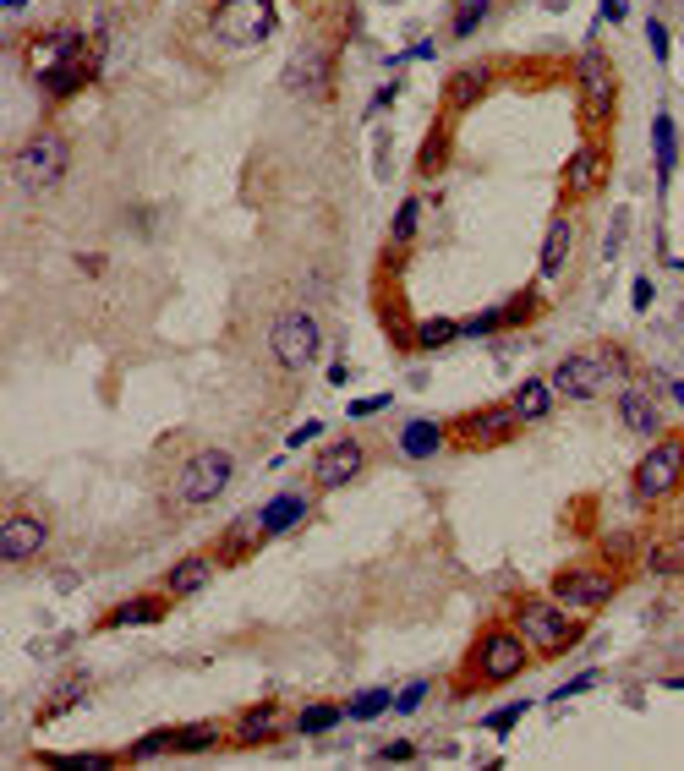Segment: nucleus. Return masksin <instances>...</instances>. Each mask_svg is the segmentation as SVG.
I'll list each match as a JSON object with an SVG mask.
<instances>
[{
  "label": "nucleus",
  "mask_w": 684,
  "mask_h": 771,
  "mask_svg": "<svg viewBox=\"0 0 684 771\" xmlns=\"http://www.w3.org/2000/svg\"><path fill=\"white\" fill-rule=\"evenodd\" d=\"M531 662H537V651L526 646V635H520L515 624H504V618H493V624H482L477 640H471L466 679H455V695H466V689H504V684H515Z\"/></svg>",
  "instance_id": "nucleus-1"
},
{
  "label": "nucleus",
  "mask_w": 684,
  "mask_h": 771,
  "mask_svg": "<svg viewBox=\"0 0 684 771\" xmlns=\"http://www.w3.org/2000/svg\"><path fill=\"white\" fill-rule=\"evenodd\" d=\"M509 624L526 635V646L537 651V662H553L564 657V651H575L586 640V613H575V607H564L559 597H520L515 613H509Z\"/></svg>",
  "instance_id": "nucleus-2"
},
{
  "label": "nucleus",
  "mask_w": 684,
  "mask_h": 771,
  "mask_svg": "<svg viewBox=\"0 0 684 771\" xmlns=\"http://www.w3.org/2000/svg\"><path fill=\"white\" fill-rule=\"evenodd\" d=\"M66 175H72V137L55 132V126H39V132L11 154V181H17L22 192H50Z\"/></svg>",
  "instance_id": "nucleus-3"
},
{
  "label": "nucleus",
  "mask_w": 684,
  "mask_h": 771,
  "mask_svg": "<svg viewBox=\"0 0 684 771\" xmlns=\"http://www.w3.org/2000/svg\"><path fill=\"white\" fill-rule=\"evenodd\" d=\"M630 372V356L619 345H597V350H570V356L553 367V389L559 400H597L613 378Z\"/></svg>",
  "instance_id": "nucleus-4"
},
{
  "label": "nucleus",
  "mask_w": 684,
  "mask_h": 771,
  "mask_svg": "<svg viewBox=\"0 0 684 771\" xmlns=\"http://www.w3.org/2000/svg\"><path fill=\"white\" fill-rule=\"evenodd\" d=\"M679 487H684V438H652V449L635 460V476H630L635 509L668 504Z\"/></svg>",
  "instance_id": "nucleus-5"
},
{
  "label": "nucleus",
  "mask_w": 684,
  "mask_h": 771,
  "mask_svg": "<svg viewBox=\"0 0 684 771\" xmlns=\"http://www.w3.org/2000/svg\"><path fill=\"white\" fill-rule=\"evenodd\" d=\"M208 28H214V39L230 44V50H258V44H269L274 28H280V6H274V0H219Z\"/></svg>",
  "instance_id": "nucleus-6"
},
{
  "label": "nucleus",
  "mask_w": 684,
  "mask_h": 771,
  "mask_svg": "<svg viewBox=\"0 0 684 771\" xmlns=\"http://www.w3.org/2000/svg\"><path fill=\"white\" fill-rule=\"evenodd\" d=\"M575 88H581L586 121L602 132V126L613 121V104H619V72H613L608 50L597 44V33H586V50L575 55Z\"/></svg>",
  "instance_id": "nucleus-7"
},
{
  "label": "nucleus",
  "mask_w": 684,
  "mask_h": 771,
  "mask_svg": "<svg viewBox=\"0 0 684 771\" xmlns=\"http://www.w3.org/2000/svg\"><path fill=\"white\" fill-rule=\"evenodd\" d=\"M318 350H323V334H318V323H312V312H301V307L274 312V323H269V361L274 367L307 372L312 361H318Z\"/></svg>",
  "instance_id": "nucleus-8"
},
{
  "label": "nucleus",
  "mask_w": 684,
  "mask_h": 771,
  "mask_svg": "<svg viewBox=\"0 0 684 771\" xmlns=\"http://www.w3.org/2000/svg\"><path fill=\"white\" fill-rule=\"evenodd\" d=\"M619 586H624V575L613 564H570V569H559L553 575V597H559L564 607H575V613H602L613 597H619Z\"/></svg>",
  "instance_id": "nucleus-9"
},
{
  "label": "nucleus",
  "mask_w": 684,
  "mask_h": 771,
  "mask_svg": "<svg viewBox=\"0 0 684 771\" xmlns=\"http://www.w3.org/2000/svg\"><path fill=\"white\" fill-rule=\"evenodd\" d=\"M230 482H236V460H230V449H197L192 460L176 471V498L187 509H208L214 498H225Z\"/></svg>",
  "instance_id": "nucleus-10"
},
{
  "label": "nucleus",
  "mask_w": 684,
  "mask_h": 771,
  "mask_svg": "<svg viewBox=\"0 0 684 771\" xmlns=\"http://www.w3.org/2000/svg\"><path fill=\"white\" fill-rule=\"evenodd\" d=\"M515 432H520V416L509 411V400L504 405H477V411H466V416H455V422H449V438H455L460 449H471V454L504 449Z\"/></svg>",
  "instance_id": "nucleus-11"
},
{
  "label": "nucleus",
  "mask_w": 684,
  "mask_h": 771,
  "mask_svg": "<svg viewBox=\"0 0 684 771\" xmlns=\"http://www.w3.org/2000/svg\"><path fill=\"white\" fill-rule=\"evenodd\" d=\"M280 83H285V93H296V99H307V104L334 99V61H329V50H323V44H301L291 61H285Z\"/></svg>",
  "instance_id": "nucleus-12"
},
{
  "label": "nucleus",
  "mask_w": 684,
  "mask_h": 771,
  "mask_svg": "<svg viewBox=\"0 0 684 771\" xmlns=\"http://www.w3.org/2000/svg\"><path fill=\"white\" fill-rule=\"evenodd\" d=\"M285 733H296V717H285L280 700H252V706L236 711V722H230V744H236V750H263V744H280Z\"/></svg>",
  "instance_id": "nucleus-13"
},
{
  "label": "nucleus",
  "mask_w": 684,
  "mask_h": 771,
  "mask_svg": "<svg viewBox=\"0 0 684 771\" xmlns=\"http://www.w3.org/2000/svg\"><path fill=\"white\" fill-rule=\"evenodd\" d=\"M44 542H50V525H44V514L11 509L6 520H0V558H6V569L33 564V558L44 553Z\"/></svg>",
  "instance_id": "nucleus-14"
},
{
  "label": "nucleus",
  "mask_w": 684,
  "mask_h": 771,
  "mask_svg": "<svg viewBox=\"0 0 684 771\" xmlns=\"http://www.w3.org/2000/svg\"><path fill=\"white\" fill-rule=\"evenodd\" d=\"M602 186H608V143H602V137H586L570 154V165H564V197H570V203H586Z\"/></svg>",
  "instance_id": "nucleus-15"
},
{
  "label": "nucleus",
  "mask_w": 684,
  "mask_h": 771,
  "mask_svg": "<svg viewBox=\"0 0 684 771\" xmlns=\"http://www.w3.org/2000/svg\"><path fill=\"white\" fill-rule=\"evenodd\" d=\"M362 471H367V443L362 438H329V449L312 465V482H318L323 493H334V487H351Z\"/></svg>",
  "instance_id": "nucleus-16"
},
{
  "label": "nucleus",
  "mask_w": 684,
  "mask_h": 771,
  "mask_svg": "<svg viewBox=\"0 0 684 771\" xmlns=\"http://www.w3.org/2000/svg\"><path fill=\"white\" fill-rule=\"evenodd\" d=\"M170 602H176L170 591H159V597H154V591H137V597L115 602L94 629H99V635H115V629H148V624H165Z\"/></svg>",
  "instance_id": "nucleus-17"
},
{
  "label": "nucleus",
  "mask_w": 684,
  "mask_h": 771,
  "mask_svg": "<svg viewBox=\"0 0 684 771\" xmlns=\"http://www.w3.org/2000/svg\"><path fill=\"white\" fill-rule=\"evenodd\" d=\"M66 61H94L88 55V39H83V28H50V33H39L33 39V50H28V66L33 72H50V66H66Z\"/></svg>",
  "instance_id": "nucleus-18"
},
{
  "label": "nucleus",
  "mask_w": 684,
  "mask_h": 771,
  "mask_svg": "<svg viewBox=\"0 0 684 771\" xmlns=\"http://www.w3.org/2000/svg\"><path fill=\"white\" fill-rule=\"evenodd\" d=\"M613 405H619L624 432H635V438H663V405H657V394H646L641 383H624V389L613 394Z\"/></svg>",
  "instance_id": "nucleus-19"
},
{
  "label": "nucleus",
  "mask_w": 684,
  "mask_h": 771,
  "mask_svg": "<svg viewBox=\"0 0 684 771\" xmlns=\"http://www.w3.org/2000/svg\"><path fill=\"white\" fill-rule=\"evenodd\" d=\"M449 422H438V416H411V422H400V432H394V449L405 454V460H433V454L449 449Z\"/></svg>",
  "instance_id": "nucleus-20"
},
{
  "label": "nucleus",
  "mask_w": 684,
  "mask_h": 771,
  "mask_svg": "<svg viewBox=\"0 0 684 771\" xmlns=\"http://www.w3.org/2000/svg\"><path fill=\"white\" fill-rule=\"evenodd\" d=\"M570 247H575V219H570V208H553L548 230H542V247H537V274L559 279L564 263H570Z\"/></svg>",
  "instance_id": "nucleus-21"
},
{
  "label": "nucleus",
  "mask_w": 684,
  "mask_h": 771,
  "mask_svg": "<svg viewBox=\"0 0 684 771\" xmlns=\"http://www.w3.org/2000/svg\"><path fill=\"white\" fill-rule=\"evenodd\" d=\"M263 542H269V536H263V520H258V514H247V520H230L225 531H219L214 558H219L225 569H236V564H247V558L258 553Z\"/></svg>",
  "instance_id": "nucleus-22"
},
{
  "label": "nucleus",
  "mask_w": 684,
  "mask_h": 771,
  "mask_svg": "<svg viewBox=\"0 0 684 771\" xmlns=\"http://www.w3.org/2000/svg\"><path fill=\"white\" fill-rule=\"evenodd\" d=\"M493 83H498V66L493 61H471V66H460V72H449L444 110H471V104H477Z\"/></svg>",
  "instance_id": "nucleus-23"
},
{
  "label": "nucleus",
  "mask_w": 684,
  "mask_h": 771,
  "mask_svg": "<svg viewBox=\"0 0 684 771\" xmlns=\"http://www.w3.org/2000/svg\"><path fill=\"white\" fill-rule=\"evenodd\" d=\"M652 159H657V197H668V186L679 175V126L668 110L652 115Z\"/></svg>",
  "instance_id": "nucleus-24"
},
{
  "label": "nucleus",
  "mask_w": 684,
  "mask_h": 771,
  "mask_svg": "<svg viewBox=\"0 0 684 771\" xmlns=\"http://www.w3.org/2000/svg\"><path fill=\"white\" fill-rule=\"evenodd\" d=\"M94 77H99V55L94 61H66V66H50V72H33V83H39L44 99H72V93H83Z\"/></svg>",
  "instance_id": "nucleus-25"
},
{
  "label": "nucleus",
  "mask_w": 684,
  "mask_h": 771,
  "mask_svg": "<svg viewBox=\"0 0 684 771\" xmlns=\"http://www.w3.org/2000/svg\"><path fill=\"white\" fill-rule=\"evenodd\" d=\"M214 569H219V558L214 553H187V558H176L170 564V575H165V591L176 602H187V597H197V591L214 580Z\"/></svg>",
  "instance_id": "nucleus-26"
},
{
  "label": "nucleus",
  "mask_w": 684,
  "mask_h": 771,
  "mask_svg": "<svg viewBox=\"0 0 684 771\" xmlns=\"http://www.w3.org/2000/svg\"><path fill=\"white\" fill-rule=\"evenodd\" d=\"M553 405H559V389H553V378H526V383H515V394H509V411L520 416V427L548 422Z\"/></svg>",
  "instance_id": "nucleus-27"
},
{
  "label": "nucleus",
  "mask_w": 684,
  "mask_h": 771,
  "mask_svg": "<svg viewBox=\"0 0 684 771\" xmlns=\"http://www.w3.org/2000/svg\"><path fill=\"white\" fill-rule=\"evenodd\" d=\"M307 514H312V498L307 493H274L269 504L258 509V520H263V536H285V531H296Z\"/></svg>",
  "instance_id": "nucleus-28"
},
{
  "label": "nucleus",
  "mask_w": 684,
  "mask_h": 771,
  "mask_svg": "<svg viewBox=\"0 0 684 771\" xmlns=\"http://www.w3.org/2000/svg\"><path fill=\"white\" fill-rule=\"evenodd\" d=\"M340 722H351V717H345V700H307V706L296 711V733H301V739H329Z\"/></svg>",
  "instance_id": "nucleus-29"
},
{
  "label": "nucleus",
  "mask_w": 684,
  "mask_h": 771,
  "mask_svg": "<svg viewBox=\"0 0 684 771\" xmlns=\"http://www.w3.org/2000/svg\"><path fill=\"white\" fill-rule=\"evenodd\" d=\"M230 739V728L219 722H187V728H170V755H208Z\"/></svg>",
  "instance_id": "nucleus-30"
},
{
  "label": "nucleus",
  "mask_w": 684,
  "mask_h": 771,
  "mask_svg": "<svg viewBox=\"0 0 684 771\" xmlns=\"http://www.w3.org/2000/svg\"><path fill=\"white\" fill-rule=\"evenodd\" d=\"M641 564H646V575H652V580H674V575H684V536L674 531V536H663V542H652Z\"/></svg>",
  "instance_id": "nucleus-31"
},
{
  "label": "nucleus",
  "mask_w": 684,
  "mask_h": 771,
  "mask_svg": "<svg viewBox=\"0 0 684 771\" xmlns=\"http://www.w3.org/2000/svg\"><path fill=\"white\" fill-rule=\"evenodd\" d=\"M449 154H455V143H449V126L433 121V126H427V137H422V148H416V175H444Z\"/></svg>",
  "instance_id": "nucleus-32"
},
{
  "label": "nucleus",
  "mask_w": 684,
  "mask_h": 771,
  "mask_svg": "<svg viewBox=\"0 0 684 771\" xmlns=\"http://www.w3.org/2000/svg\"><path fill=\"white\" fill-rule=\"evenodd\" d=\"M416 230H422V197H405V203L394 208V225H389V263L416 241Z\"/></svg>",
  "instance_id": "nucleus-33"
},
{
  "label": "nucleus",
  "mask_w": 684,
  "mask_h": 771,
  "mask_svg": "<svg viewBox=\"0 0 684 771\" xmlns=\"http://www.w3.org/2000/svg\"><path fill=\"white\" fill-rule=\"evenodd\" d=\"M488 17H493V0H455V11H449V39L466 44Z\"/></svg>",
  "instance_id": "nucleus-34"
},
{
  "label": "nucleus",
  "mask_w": 684,
  "mask_h": 771,
  "mask_svg": "<svg viewBox=\"0 0 684 771\" xmlns=\"http://www.w3.org/2000/svg\"><path fill=\"white\" fill-rule=\"evenodd\" d=\"M384 711H394V695H389V689H356V695L351 700H345V717H351V722H378V717H384Z\"/></svg>",
  "instance_id": "nucleus-35"
},
{
  "label": "nucleus",
  "mask_w": 684,
  "mask_h": 771,
  "mask_svg": "<svg viewBox=\"0 0 684 771\" xmlns=\"http://www.w3.org/2000/svg\"><path fill=\"white\" fill-rule=\"evenodd\" d=\"M460 340V323L455 318H422L411 329V345L416 350H444V345H455Z\"/></svg>",
  "instance_id": "nucleus-36"
},
{
  "label": "nucleus",
  "mask_w": 684,
  "mask_h": 771,
  "mask_svg": "<svg viewBox=\"0 0 684 771\" xmlns=\"http://www.w3.org/2000/svg\"><path fill=\"white\" fill-rule=\"evenodd\" d=\"M88 684H94V679H88V673H72V679H66V684H61V689H55V695H50V706L39 711V722H55V717H61V711H72L77 700L88 695Z\"/></svg>",
  "instance_id": "nucleus-37"
},
{
  "label": "nucleus",
  "mask_w": 684,
  "mask_h": 771,
  "mask_svg": "<svg viewBox=\"0 0 684 771\" xmlns=\"http://www.w3.org/2000/svg\"><path fill=\"white\" fill-rule=\"evenodd\" d=\"M531 706H537V700H509V706H498V711H488V717H482V728H488L493 739H509V733L520 728V717H526Z\"/></svg>",
  "instance_id": "nucleus-38"
},
{
  "label": "nucleus",
  "mask_w": 684,
  "mask_h": 771,
  "mask_svg": "<svg viewBox=\"0 0 684 771\" xmlns=\"http://www.w3.org/2000/svg\"><path fill=\"white\" fill-rule=\"evenodd\" d=\"M498 329H509L504 301H498V307H488V312H477V318H466V323H460V340H493Z\"/></svg>",
  "instance_id": "nucleus-39"
},
{
  "label": "nucleus",
  "mask_w": 684,
  "mask_h": 771,
  "mask_svg": "<svg viewBox=\"0 0 684 771\" xmlns=\"http://www.w3.org/2000/svg\"><path fill=\"white\" fill-rule=\"evenodd\" d=\"M126 766H143V761H159V755H170V728H159V733H143L137 744H126Z\"/></svg>",
  "instance_id": "nucleus-40"
},
{
  "label": "nucleus",
  "mask_w": 684,
  "mask_h": 771,
  "mask_svg": "<svg viewBox=\"0 0 684 771\" xmlns=\"http://www.w3.org/2000/svg\"><path fill=\"white\" fill-rule=\"evenodd\" d=\"M44 766H88V771H104V766H126V755H39Z\"/></svg>",
  "instance_id": "nucleus-41"
},
{
  "label": "nucleus",
  "mask_w": 684,
  "mask_h": 771,
  "mask_svg": "<svg viewBox=\"0 0 684 771\" xmlns=\"http://www.w3.org/2000/svg\"><path fill=\"white\" fill-rule=\"evenodd\" d=\"M427 695H433V684H427V679H411V684L400 689V695H394V711H400V717H411V711L427 706Z\"/></svg>",
  "instance_id": "nucleus-42"
},
{
  "label": "nucleus",
  "mask_w": 684,
  "mask_h": 771,
  "mask_svg": "<svg viewBox=\"0 0 684 771\" xmlns=\"http://www.w3.org/2000/svg\"><path fill=\"white\" fill-rule=\"evenodd\" d=\"M597 684H602V673H597V668H586V673H575V679H564V684L553 689L548 700H575V695H591Z\"/></svg>",
  "instance_id": "nucleus-43"
},
{
  "label": "nucleus",
  "mask_w": 684,
  "mask_h": 771,
  "mask_svg": "<svg viewBox=\"0 0 684 771\" xmlns=\"http://www.w3.org/2000/svg\"><path fill=\"white\" fill-rule=\"evenodd\" d=\"M646 50H652L657 61H668V55H674V39H668V22L663 17H646Z\"/></svg>",
  "instance_id": "nucleus-44"
},
{
  "label": "nucleus",
  "mask_w": 684,
  "mask_h": 771,
  "mask_svg": "<svg viewBox=\"0 0 684 771\" xmlns=\"http://www.w3.org/2000/svg\"><path fill=\"white\" fill-rule=\"evenodd\" d=\"M416 755H422V750H416L411 739H389L384 750H373V761H384V766H405V761H416Z\"/></svg>",
  "instance_id": "nucleus-45"
},
{
  "label": "nucleus",
  "mask_w": 684,
  "mask_h": 771,
  "mask_svg": "<svg viewBox=\"0 0 684 771\" xmlns=\"http://www.w3.org/2000/svg\"><path fill=\"white\" fill-rule=\"evenodd\" d=\"M624 230H630V208H619V214H613V225H608V247H602V257H619V247H624Z\"/></svg>",
  "instance_id": "nucleus-46"
},
{
  "label": "nucleus",
  "mask_w": 684,
  "mask_h": 771,
  "mask_svg": "<svg viewBox=\"0 0 684 771\" xmlns=\"http://www.w3.org/2000/svg\"><path fill=\"white\" fill-rule=\"evenodd\" d=\"M394 405V394H373V400H351V422H362V416H378V411H389Z\"/></svg>",
  "instance_id": "nucleus-47"
},
{
  "label": "nucleus",
  "mask_w": 684,
  "mask_h": 771,
  "mask_svg": "<svg viewBox=\"0 0 684 771\" xmlns=\"http://www.w3.org/2000/svg\"><path fill=\"white\" fill-rule=\"evenodd\" d=\"M312 438H323V422H301L296 432H285V449H307Z\"/></svg>",
  "instance_id": "nucleus-48"
},
{
  "label": "nucleus",
  "mask_w": 684,
  "mask_h": 771,
  "mask_svg": "<svg viewBox=\"0 0 684 771\" xmlns=\"http://www.w3.org/2000/svg\"><path fill=\"white\" fill-rule=\"evenodd\" d=\"M433 55H438V44H433V39H416L411 50H400V55H394V66H400V61H433Z\"/></svg>",
  "instance_id": "nucleus-49"
},
{
  "label": "nucleus",
  "mask_w": 684,
  "mask_h": 771,
  "mask_svg": "<svg viewBox=\"0 0 684 771\" xmlns=\"http://www.w3.org/2000/svg\"><path fill=\"white\" fill-rule=\"evenodd\" d=\"M652 296H657V290H652V279L641 274V279L630 285V307H635V312H646V307H652Z\"/></svg>",
  "instance_id": "nucleus-50"
},
{
  "label": "nucleus",
  "mask_w": 684,
  "mask_h": 771,
  "mask_svg": "<svg viewBox=\"0 0 684 771\" xmlns=\"http://www.w3.org/2000/svg\"><path fill=\"white\" fill-rule=\"evenodd\" d=\"M602 22L624 28V22H630V0H602Z\"/></svg>",
  "instance_id": "nucleus-51"
},
{
  "label": "nucleus",
  "mask_w": 684,
  "mask_h": 771,
  "mask_svg": "<svg viewBox=\"0 0 684 771\" xmlns=\"http://www.w3.org/2000/svg\"><path fill=\"white\" fill-rule=\"evenodd\" d=\"M394 99H400V83H384V88H378V93H373V104H367V121H373V115H378V110H389V104H394Z\"/></svg>",
  "instance_id": "nucleus-52"
},
{
  "label": "nucleus",
  "mask_w": 684,
  "mask_h": 771,
  "mask_svg": "<svg viewBox=\"0 0 684 771\" xmlns=\"http://www.w3.org/2000/svg\"><path fill=\"white\" fill-rule=\"evenodd\" d=\"M77 263H83V274H99V268H104V257H99V252H83Z\"/></svg>",
  "instance_id": "nucleus-53"
},
{
  "label": "nucleus",
  "mask_w": 684,
  "mask_h": 771,
  "mask_svg": "<svg viewBox=\"0 0 684 771\" xmlns=\"http://www.w3.org/2000/svg\"><path fill=\"white\" fill-rule=\"evenodd\" d=\"M6 6V17H17V11H28V0H0Z\"/></svg>",
  "instance_id": "nucleus-54"
},
{
  "label": "nucleus",
  "mask_w": 684,
  "mask_h": 771,
  "mask_svg": "<svg viewBox=\"0 0 684 771\" xmlns=\"http://www.w3.org/2000/svg\"><path fill=\"white\" fill-rule=\"evenodd\" d=\"M668 394H674V400H679V411H684V378H679V383H668Z\"/></svg>",
  "instance_id": "nucleus-55"
},
{
  "label": "nucleus",
  "mask_w": 684,
  "mask_h": 771,
  "mask_svg": "<svg viewBox=\"0 0 684 771\" xmlns=\"http://www.w3.org/2000/svg\"><path fill=\"white\" fill-rule=\"evenodd\" d=\"M663 689H684V673H674V679H663Z\"/></svg>",
  "instance_id": "nucleus-56"
},
{
  "label": "nucleus",
  "mask_w": 684,
  "mask_h": 771,
  "mask_svg": "<svg viewBox=\"0 0 684 771\" xmlns=\"http://www.w3.org/2000/svg\"><path fill=\"white\" fill-rule=\"evenodd\" d=\"M668 268H679V274H684V257H674V263H668Z\"/></svg>",
  "instance_id": "nucleus-57"
}]
</instances>
